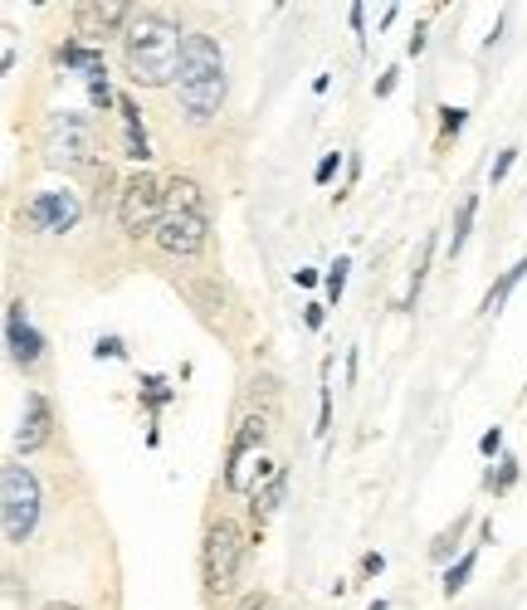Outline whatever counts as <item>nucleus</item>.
<instances>
[{"label":"nucleus","instance_id":"nucleus-1","mask_svg":"<svg viewBox=\"0 0 527 610\" xmlns=\"http://www.w3.org/2000/svg\"><path fill=\"white\" fill-rule=\"evenodd\" d=\"M181 25L172 15H156V10H137L128 35H122V59H128L132 83H147V89H162L181 73Z\"/></svg>","mask_w":527,"mask_h":610},{"label":"nucleus","instance_id":"nucleus-2","mask_svg":"<svg viewBox=\"0 0 527 610\" xmlns=\"http://www.w3.org/2000/svg\"><path fill=\"white\" fill-rule=\"evenodd\" d=\"M176 83H181V108L191 113L196 122L215 118L220 108H225V55H220V45L210 35H186V49H181V73H176Z\"/></svg>","mask_w":527,"mask_h":610},{"label":"nucleus","instance_id":"nucleus-3","mask_svg":"<svg viewBox=\"0 0 527 610\" xmlns=\"http://www.w3.org/2000/svg\"><path fill=\"white\" fill-rule=\"evenodd\" d=\"M239 562H245V538L230 518H215L206 528V547H200V582L206 596H230L239 582Z\"/></svg>","mask_w":527,"mask_h":610},{"label":"nucleus","instance_id":"nucleus-4","mask_svg":"<svg viewBox=\"0 0 527 610\" xmlns=\"http://www.w3.org/2000/svg\"><path fill=\"white\" fill-rule=\"evenodd\" d=\"M166 220V181L152 172H137L128 176L118 196V225L128 239H142V235H156V225Z\"/></svg>","mask_w":527,"mask_h":610},{"label":"nucleus","instance_id":"nucleus-5","mask_svg":"<svg viewBox=\"0 0 527 610\" xmlns=\"http://www.w3.org/2000/svg\"><path fill=\"white\" fill-rule=\"evenodd\" d=\"M0 513H5V542H30L39 528V479L25 465H5L0 474Z\"/></svg>","mask_w":527,"mask_h":610},{"label":"nucleus","instance_id":"nucleus-6","mask_svg":"<svg viewBox=\"0 0 527 610\" xmlns=\"http://www.w3.org/2000/svg\"><path fill=\"white\" fill-rule=\"evenodd\" d=\"M39 152H45L49 172H79V166H89V156H93V128L83 118H73V113H55L49 128H45Z\"/></svg>","mask_w":527,"mask_h":610},{"label":"nucleus","instance_id":"nucleus-7","mask_svg":"<svg viewBox=\"0 0 527 610\" xmlns=\"http://www.w3.org/2000/svg\"><path fill=\"white\" fill-rule=\"evenodd\" d=\"M132 10L128 0H83V5H73V25H79V35L83 39H113L122 30L128 35V25H132Z\"/></svg>","mask_w":527,"mask_h":610},{"label":"nucleus","instance_id":"nucleus-8","mask_svg":"<svg viewBox=\"0 0 527 610\" xmlns=\"http://www.w3.org/2000/svg\"><path fill=\"white\" fill-rule=\"evenodd\" d=\"M206 235H210V220L206 210H186V215H166L162 225H156V245L166 249V255L176 259H191L206 249Z\"/></svg>","mask_w":527,"mask_h":610},{"label":"nucleus","instance_id":"nucleus-9","mask_svg":"<svg viewBox=\"0 0 527 610\" xmlns=\"http://www.w3.org/2000/svg\"><path fill=\"white\" fill-rule=\"evenodd\" d=\"M79 215H83V206L69 191H45L25 206V225L45 230V235H65V230L79 225Z\"/></svg>","mask_w":527,"mask_h":610},{"label":"nucleus","instance_id":"nucleus-10","mask_svg":"<svg viewBox=\"0 0 527 610\" xmlns=\"http://www.w3.org/2000/svg\"><path fill=\"white\" fill-rule=\"evenodd\" d=\"M49 435H55V410H49V396H25V415H20V430H15V445L25 449V455H35V449L49 445Z\"/></svg>","mask_w":527,"mask_h":610},{"label":"nucleus","instance_id":"nucleus-11","mask_svg":"<svg viewBox=\"0 0 527 610\" xmlns=\"http://www.w3.org/2000/svg\"><path fill=\"white\" fill-rule=\"evenodd\" d=\"M264 435H269V420L264 415H249L245 425H239V435H235V449H230V465H225V483L230 489H245V459L255 455V449H264Z\"/></svg>","mask_w":527,"mask_h":610},{"label":"nucleus","instance_id":"nucleus-12","mask_svg":"<svg viewBox=\"0 0 527 610\" xmlns=\"http://www.w3.org/2000/svg\"><path fill=\"white\" fill-rule=\"evenodd\" d=\"M5 342H10V356H15L20 366H35L39 352H45L39 332L30 328V318H25V303H10V313H5Z\"/></svg>","mask_w":527,"mask_h":610},{"label":"nucleus","instance_id":"nucleus-13","mask_svg":"<svg viewBox=\"0 0 527 610\" xmlns=\"http://www.w3.org/2000/svg\"><path fill=\"white\" fill-rule=\"evenodd\" d=\"M283 493H289V469H273V474L264 479V489H255V503H249V518H255V538L264 532V523L279 513Z\"/></svg>","mask_w":527,"mask_h":610},{"label":"nucleus","instance_id":"nucleus-14","mask_svg":"<svg viewBox=\"0 0 527 610\" xmlns=\"http://www.w3.org/2000/svg\"><path fill=\"white\" fill-rule=\"evenodd\" d=\"M186 210H200V186L191 176H172L166 181V215H186Z\"/></svg>","mask_w":527,"mask_h":610},{"label":"nucleus","instance_id":"nucleus-15","mask_svg":"<svg viewBox=\"0 0 527 610\" xmlns=\"http://www.w3.org/2000/svg\"><path fill=\"white\" fill-rule=\"evenodd\" d=\"M55 64H59V69H83L89 79H93V73H103L98 49H83V45H59V49H55Z\"/></svg>","mask_w":527,"mask_h":610},{"label":"nucleus","instance_id":"nucleus-16","mask_svg":"<svg viewBox=\"0 0 527 610\" xmlns=\"http://www.w3.org/2000/svg\"><path fill=\"white\" fill-rule=\"evenodd\" d=\"M118 108H122V122H128L132 156H142V162H147V128H142V113H137V103H132V98H122Z\"/></svg>","mask_w":527,"mask_h":610},{"label":"nucleus","instance_id":"nucleus-17","mask_svg":"<svg viewBox=\"0 0 527 610\" xmlns=\"http://www.w3.org/2000/svg\"><path fill=\"white\" fill-rule=\"evenodd\" d=\"M523 273H527V255H523V259H518V265H513L508 273H503L499 283H493V293H489V298H483V313H489V308H499V303L508 298V293H513V283H518Z\"/></svg>","mask_w":527,"mask_h":610},{"label":"nucleus","instance_id":"nucleus-18","mask_svg":"<svg viewBox=\"0 0 527 610\" xmlns=\"http://www.w3.org/2000/svg\"><path fill=\"white\" fill-rule=\"evenodd\" d=\"M469 572H473V552H464V556H459V566H455V572H445V591H449V596H455V591H459V586H464V582H469Z\"/></svg>","mask_w":527,"mask_h":610},{"label":"nucleus","instance_id":"nucleus-19","mask_svg":"<svg viewBox=\"0 0 527 610\" xmlns=\"http://www.w3.org/2000/svg\"><path fill=\"white\" fill-rule=\"evenodd\" d=\"M89 98H93V108H108V103H113L108 73H93V79H89Z\"/></svg>","mask_w":527,"mask_h":610},{"label":"nucleus","instance_id":"nucleus-20","mask_svg":"<svg viewBox=\"0 0 527 610\" xmlns=\"http://www.w3.org/2000/svg\"><path fill=\"white\" fill-rule=\"evenodd\" d=\"M459 532H464V518H455V528H445V532H440V538H435V562H445V556H449V547L459 542Z\"/></svg>","mask_w":527,"mask_h":610},{"label":"nucleus","instance_id":"nucleus-21","mask_svg":"<svg viewBox=\"0 0 527 610\" xmlns=\"http://www.w3.org/2000/svg\"><path fill=\"white\" fill-rule=\"evenodd\" d=\"M473 206H479V201H464V206H459V225H455V255H459L464 235H469V225H473Z\"/></svg>","mask_w":527,"mask_h":610},{"label":"nucleus","instance_id":"nucleus-22","mask_svg":"<svg viewBox=\"0 0 527 610\" xmlns=\"http://www.w3.org/2000/svg\"><path fill=\"white\" fill-rule=\"evenodd\" d=\"M342 283H347V259H337L332 273H328V298H332V303L342 298Z\"/></svg>","mask_w":527,"mask_h":610},{"label":"nucleus","instance_id":"nucleus-23","mask_svg":"<svg viewBox=\"0 0 527 610\" xmlns=\"http://www.w3.org/2000/svg\"><path fill=\"white\" fill-rule=\"evenodd\" d=\"M513 479H518V465H513V459H503V469H499V479H493V493H503V489H513Z\"/></svg>","mask_w":527,"mask_h":610},{"label":"nucleus","instance_id":"nucleus-24","mask_svg":"<svg viewBox=\"0 0 527 610\" xmlns=\"http://www.w3.org/2000/svg\"><path fill=\"white\" fill-rule=\"evenodd\" d=\"M337 166H342V156H337V152H328V156H323V162H318V172H313V176H318V181H323V186H328V181H332V172H337Z\"/></svg>","mask_w":527,"mask_h":610},{"label":"nucleus","instance_id":"nucleus-25","mask_svg":"<svg viewBox=\"0 0 527 610\" xmlns=\"http://www.w3.org/2000/svg\"><path fill=\"white\" fill-rule=\"evenodd\" d=\"M239 610H273V596H264V591H249L245 601H239Z\"/></svg>","mask_w":527,"mask_h":610},{"label":"nucleus","instance_id":"nucleus-26","mask_svg":"<svg viewBox=\"0 0 527 610\" xmlns=\"http://www.w3.org/2000/svg\"><path fill=\"white\" fill-rule=\"evenodd\" d=\"M513 156H518V152H513V146H508V152H503V156H499V166H493V172H489V176H493V181H503V176H508V166H513Z\"/></svg>","mask_w":527,"mask_h":610},{"label":"nucleus","instance_id":"nucleus-27","mask_svg":"<svg viewBox=\"0 0 527 610\" xmlns=\"http://www.w3.org/2000/svg\"><path fill=\"white\" fill-rule=\"evenodd\" d=\"M499 439H503V435H499V430H489V435H483V439H479V449H483V455H499Z\"/></svg>","mask_w":527,"mask_h":610},{"label":"nucleus","instance_id":"nucleus-28","mask_svg":"<svg viewBox=\"0 0 527 610\" xmlns=\"http://www.w3.org/2000/svg\"><path fill=\"white\" fill-rule=\"evenodd\" d=\"M0 59H5V69H15V30H5V55Z\"/></svg>","mask_w":527,"mask_h":610},{"label":"nucleus","instance_id":"nucleus-29","mask_svg":"<svg viewBox=\"0 0 527 610\" xmlns=\"http://www.w3.org/2000/svg\"><path fill=\"white\" fill-rule=\"evenodd\" d=\"M459 122H464V108H445V132H459Z\"/></svg>","mask_w":527,"mask_h":610},{"label":"nucleus","instance_id":"nucleus-30","mask_svg":"<svg viewBox=\"0 0 527 610\" xmlns=\"http://www.w3.org/2000/svg\"><path fill=\"white\" fill-rule=\"evenodd\" d=\"M293 283H298V289H313V283H318V273H313V269H298V279H293Z\"/></svg>","mask_w":527,"mask_h":610},{"label":"nucleus","instance_id":"nucleus-31","mask_svg":"<svg viewBox=\"0 0 527 610\" xmlns=\"http://www.w3.org/2000/svg\"><path fill=\"white\" fill-rule=\"evenodd\" d=\"M391 89H396V69H386V73H382V89H376V93H382V98H386V93H391Z\"/></svg>","mask_w":527,"mask_h":610},{"label":"nucleus","instance_id":"nucleus-32","mask_svg":"<svg viewBox=\"0 0 527 610\" xmlns=\"http://www.w3.org/2000/svg\"><path fill=\"white\" fill-rule=\"evenodd\" d=\"M45 610H79V606H65V601H55V606H45Z\"/></svg>","mask_w":527,"mask_h":610}]
</instances>
